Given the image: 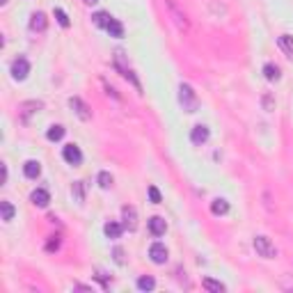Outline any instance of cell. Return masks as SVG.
<instances>
[{
	"label": "cell",
	"mask_w": 293,
	"mask_h": 293,
	"mask_svg": "<svg viewBox=\"0 0 293 293\" xmlns=\"http://www.w3.org/2000/svg\"><path fill=\"white\" fill-rule=\"evenodd\" d=\"M277 44H280V48L287 53L289 60H293V37L291 34H282L280 39H277Z\"/></svg>",
	"instance_id": "cell-16"
},
{
	"label": "cell",
	"mask_w": 293,
	"mask_h": 293,
	"mask_svg": "<svg viewBox=\"0 0 293 293\" xmlns=\"http://www.w3.org/2000/svg\"><path fill=\"white\" fill-rule=\"evenodd\" d=\"M167 254L170 252H167V247L163 245V243H153V245L149 247V257H151V261L153 264H158V266L167 261Z\"/></svg>",
	"instance_id": "cell-9"
},
{
	"label": "cell",
	"mask_w": 293,
	"mask_h": 293,
	"mask_svg": "<svg viewBox=\"0 0 293 293\" xmlns=\"http://www.w3.org/2000/svg\"><path fill=\"white\" fill-rule=\"evenodd\" d=\"M0 211H2V220H5V222H9V220H14V213H16V211H14V206L12 204H9V202H0Z\"/></svg>",
	"instance_id": "cell-25"
},
{
	"label": "cell",
	"mask_w": 293,
	"mask_h": 293,
	"mask_svg": "<svg viewBox=\"0 0 293 293\" xmlns=\"http://www.w3.org/2000/svg\"><path fill=\"white\" fill-rule=\"evenodd\" d=\"M153 287H156V280H153L151 275H145V277L138 280V289L140 291H153Z\"/></svg>",
	"instance_id": "cell-23"
},
{
	"label": "cell",
	"mask_w": 293,
	"mask_h": 293,
	"mask_svg": "<svg viewBox=\"0 0 293 293\" xmlns=\"http://www.w3.org/2000/svg\"><path fill=\"white\" fill-rule=\"evenodd\" d=\"M30 202H32L34 206H48V202H51V195H48L46 188H37V190H32V195H30Z\"/></svg>",
	"instance_id": "cell-11"
},
{
	"label": "cell",
	"mask_w": 293,
	"mask_h": 293,
	"mask_svg": "<svg viewBox=\"0 0 293 293\" xmlns=\"http://www.w3.org/2000/svg\"><path fill=\"white\" fill-rule=\"evenodd\" d=\"M7 183V165H2V186Z\"/></svg>",
	"instance_id": "cell-32"
},
{
	"label": "cell",
	"mask_w": 293,
	"mask_h": 293,
	"mask_svg": "<svg viewBox=\"0 0 293 293\" xmlns=\"http://www.w3.org/2000/svg\"><path fill=\"white\" fill-rule=\"evenodd\" d=\"M92 19H94V26H99V28H108V23L113 21V16H110L108 12H96V14L92 16Z\"/></svg>",
	"instance_id": "cell-22"
},
{
	"label": "cell",
	"mask_w": 293,
	"mask_h": 293,
	"mask_svg": "<svg viewBox=\"0 0 293 293\" xmlns=\"http://www.w3.org/2000/svg\"><path fill=\"white\" fill-rule=\"evenodd\" d=\"M69 106H71V110L78 115L83 121H89V119H92V113H89V108H87L85 103L78 99V96H71V99H69Z\"/></svg>",
	"instance_id": "cell-8"
},
{
	"label": "cell",
	"mask_w": 293,
	"mask_h": 293,
	"mask_svg": "<svg viewBox=\"0 0 293 293\" xmlns=\"http://www.w3.org/2000/svg\"><path fill=\"white\" fill-rule=\"evenodd\" d=\"M28 73H30V62L26 58H16L12 62V78L14 80H26Z\"/></svg>",
	"instance_id": "cell-4"
},
{
	"label": "cell",
	"mask_w": 293,
	"mask_h": 293,
	"mask_svg": "<svg viewBox=\"0 0 293 293\" xmlns=\"http://www.w3.org/2000/svg\"><path fill=\"white\" fill-rule=\"evenodd\" d=\"M113 259H115V264H119V266L126 264V259H124V250H121V247H115L113 250Z\"/></svg>",
	"instance_id": "cell-30"
},
{
	"label": "cell",
	"mask_w": 293,
	"mask_h": 293,
	"mask_svg": "<svg viewBox=\"0 0 293 293\" xmlns=\"http://www.w3.org/2000/svg\"><path fill=\"white\" fill-rule=\"evenodd\" d=\"M0 5H7V0H0Z\"/></svg>",
	"instance_id": "cell-34"
},
{
	"label": "cell",
	"mask_w": 293,
	"mask_h": 293,
	"mask_svg": "<svg viewBox=\"0 0 293 293\" xmlns=\"http://www.w3.org/2000/svg\"><path fill=\"white\" fill-rule=\"evenodd\" d=\"M149 232L158 238V236H163V234L167 232V222L160 215H153V218H149Z\"/></svg>",
	"instance_id": "cell-12"
},
{
	"label": "cell",
	"mask_w": 293,
	"mask_h": 293,
	"mask_svg": "<svg viewBox=\"0 0 293 293\" xmlns=\"http://www.w3.org/2000/svg\"><path fill=\"white\" fill-rule=\"evenodd\" d=\"M254 250H257V254L264 257V259H275V257H277V250H275V245L270 243L268 236H257V238H254Z\"/></svg>",
	"instance_id": "cell-2"
},
{
	"label": "cell",
	"mask_w": 293,
	"mask_h": 293,
	"mask_svg": "<svg viewBox=\"0 0 293 293\" xmlns=\"http://www.w3.org/2000/svg\"><path fill=\"white\" fill-rule=\"evenodd\" d=\"M202 287L206 289V291H211V293H222L225 291V284H220V282L211 280V277H206V280L202 282Z\"/></svg>",
	"instance_id": "cell-21"
},
{
	"label": "cell",
	"mask_w": 293,
	"mask_h": 293,
	"mask_svg": "<svg viewBox=\"0 0 293 293\" xmlns=\"http://www.w3.org/2000/svg\"><path fill=\"white\" fill-rule=\"evenodd\" d=\"M83 2H85V5H96L99 0H83Z\"/></svg>",
	"instance_id": "cell-33"
},
{
	"label": "cell",
	"mask_w": 293,
	"mask_h": 293,
	"mask_svg": "<svg viewBox=\"0 0 293 293\" xmlns=\"http://www.w3.org/2000/svg\"><path fill=\"white\" fill-rule=\"evenodd\" d=\"M99 186L103 188V190H108V188L113 186V174L110 172H99Z\"/></svg>",
	"instance_id": "cell-26"
},
{
	"label": "cell",
	"mask_w": 293,
	"mask_h": 293,
	"mask_svg": "<svg viewBox=\"0 0 293 293\" xmlns=\"http://www.w3.org/2000/svg\"><path fill=\"white\" fill-rule=\"evenodd\" d=\"M149 200H151V204H160V190L156 186H149Z\"/></svg>",
	"instance_id": "cell-29"
},
{
	"label": "cell",
	"mask_w": 293,
	"mask_h": 293,
	"mask_svg": "<svg viewBox=\"0 0 293 293\" xmlns=\"http://www.w3.org/2000/svg\"><path fill=\"white\" fill-rule=\"evenodd\" d=\"M62 158L67 160L69 165H80L83 163V151L78 145H67L62 149Z\"/></svg>",
	"instance_id": "cell-5"
},
{
	"label": "cell",
	"mask_w": 293,
	"mask_h": 293,
	"mask_svg": "<svg viewBox=\"0 0 293 293\" xmlns=\"http://www.w3.org/2000/svg\"><path fill=\"white\" fill-rule=\"evenodd\" d=\"M165 7H167V12H170V16H172V21L176 23V28H179L181 32H188V19H186V14L179 9V5L174 2V0H165Z\"/></svg>",
	"instance_id": "cell-3"
},
{
	"label": "cell",
	"mask_w": 293,
	"mask_h": 293,
	"mask_svg": "<svg viewBox=\"0 0 293 293\" xmlns=\"http://www.w3.org/2000/svg\"><path fill=\"white\" fill-rule=\"evenodd\" d=\"M58 247H60V240L55 238V240H51V243L46 245V250H48V252H53V250H58Z\"/></svg>",
	"instance_id": "cell-31"
},
{
	"label": "cell",
	"mask_w": 293,
	"mask_h": 293,
	"mask_svg": "<svg viewBox=\"0 0 293 293\" xmlns=\"http://www.w3.org/2000/svg\"><path fill=\"white\" fill-rule=\"evenodd\" d=\"M179 103L186 113H197V108H200V99H197L195 89L188 83H181L179 85Z\"/></svg>",
	"instance_id": "cell-1"
},
{
	"label": "cell",
	"mask_w": 293,
	"mask_h": 293,
	"mask_svg": "<svg viewBox=\"0 0 293 293\" xmlns=\"http://www.w3.org/2000/svg\"><path fill=\"white\" fill-rule=\"evenodd\" d=\"M71 193L78 202H85V181H76L71 186Z\"/></svg>",
	"instance_id": "cell-24"
},
{
	"label": "cell",
	"mask_w": 293,
	"mask_h": 293,
	"mask_svg": "<svg viewBox=\"0 0 293 293\" xmlns=\"http://www.w3.org/2000/svg\"><path fill=\"white\" fill-rule=\"evenodd\" d=\"M30 28H32L34 32H44V30L48 28L46 14H44V12H34V14H32V19H30Z\"/></svg>",
	"instance_id": "cell-13"
},
{
	"label": "cell",
	"mask_w": 293,
	"mask_h": 293,
	"mask_svg": "<svg viewBox=\"0 0 293 293\" xmlns=\"http://www.w3.org/2000/svg\"><path fill=\"white\" fill-rule=\"evenodd\" d=\"M208 135H211V131H208V126H204V124H197V126L193 128V133H190V140H193V145L202 146L204 142L208 140Z\"/></svg>",
	"instance_id": "cell-10"
},
{
	"label": "cell",
	"mask_w": 293,
	"mask_h": 293,
	"mask_svg": "<svg viewBox=\"0 0 293 293\" xmlns=\"http://www.w3.org/2000/svg\"><path fill=\"white\" fill-rule=\"evenodd\" d=\"M211 213H213V215H225V213H229V202L222 200V197L213 200V204H211Z\"/></svg>",
	"instance_id": "cell-18"
},
{
	"label": "cell",
	"mask_w": 293,
	"mask_h": 293,
	"mask_svg": "<svg viewBox=\"0 0 293 293\" xmlns=\"http://www.w3.org/2000/svg\"><path fill=\"white\" fill-rule=\"evenodd\" d=\"M64 133H67V128L64 126H60V124H55V126H51L48 128V133H46V138L51 142H58V140H62L64 138Z\"/></svg>",
	"instance_id": "cell-20"
},
{
	"label": "cell",
	"mask_w": 293,
	"mask_h": 293,
	"mask_svg": "<svg viewBox=\"0 0 293 293\" xmlns=\"http://www.w3.org/2000/svg\"><path fill=\"white\" fill-rule=\"evenodd\" d=\"M23 174H26L28 179H37L41 174V163L39 160H28L26 165H23Z\"/></svg>",
	"instance_id": "cell-14"
},
{
	"label": "cell",
	"mask_w": 293,
	"mask_h": 293,
	"mask_svg": "<svg viewBox=\"0 0 293 293\" xmlns=\"http://www.w3.org/2000/svg\"><path fill=\"white\" fill-rule=\"evenodd\" d=\"M55 19H58V23H60L62 28L71 26V21H69V16H67V12H64V9H55Z\"/></svg>",
	"instance_id": "cell-27"
},
{
	"label": "cell",
	"mask_w": 293,
	"mask_h": 293,
	"mask_svg": "<svg viewBox=\"0 0 293 293\" xmlns=\"http://www.w3.org/2000/svg\"><path fill=\"white\" fill-rule=\"evenodd\" d=\"M115 67L119 69V71H121V76H124V78H126V80H131V83H133V85L138 87V89H140V83H138V78H135V76H133V71H131V69H128L126 64H124V53H121V51H117V53H115Z\"/></svg>",
	"instance_id": "cell-6"
},
{
	"label": "cell",
	"mask_w": 293,
	"mask_h": 293,
	"mask_svg": "<svg viewBox=\"0 0 293 293\" xmlns=\"http://www.w3.org/2000/svg\"><path fill=\"white\" fill-rule=\"evenodd\" d=\"M108 32H110V37H115V39H121L124 37V26H121L117 19H113L110 23H108V28H106Z\"/></svg>",
	"instance_id": "cell-19"
},
{
	"label": "cell",
	"mask_w": 293,
	"mask_h": 293,
	"mask_svg": "<svg viewBox=\"0 0 293 293\" xmlns=\"http://www.w3.org/2000/svg\"><path fill=\"white\" fill-rule=\"evenodd\" d=\"M264 76H266V80H270V83H275V80L282 78V71L277 64H273V62H268L266 67H264Z\"/></svg>",
	"instance_id": "cell-17"
},
{
	"label": "cell",
	"mask_w": 293,
	"mask_h": 293,
	"mask_svg": "<svg viewBox=\"0 0 293 293\" xmlns=\"http://www.w3.org/2000/svg\"><path fill=\"white\" fill-rule=\"evenodd\" d=\"M121 220H124V229L135 232L138 229V211L133 206H124L121 208Z\"/></svg>",
	"instance_id": "cell-7"
},
{
	"label": "cell",
	"mask_w": 293,
	"mask_h": 293,
	"mask_svg": "<svg viewBox=\"0 0 293 293\" xmlns=\"http://www.w3.org/2000/svg\"><path fill=\"white\" fill-rule=\"evenodd\" d=\"M103 232H106L108 238H119L121 232H124V225H119V222H115V220H110V222H106V227H103Z\"/></svg>",
	"instance_id": "cell-15"
},
{
	"label": "cell",
	"mask_w": 293,
	"mask_h": 293,
	"mask_svg": "<svg viewBox=\"0 0 293 293\" xmlns=\"http://www.w3.org/2000/svg\"><path fill=\"white\" fill-rule=\"evenodd\" d=\"M261 106H264V110L273 113V110H275V99L270 96V94H264V99H261Z\"/></svg>",
	"instance_id": "cell-28"
}]
</instances>
